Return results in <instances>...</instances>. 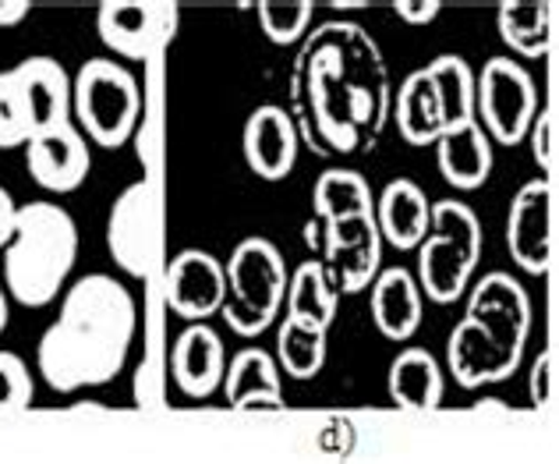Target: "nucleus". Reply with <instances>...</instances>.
<instances>
[{
	"mask_svg": "<svg viewBox=\"0 0 559 464\" xmlns=\"http://www.w3.org/2000/svg\"><path fill=\"white\" fill-rule=\"evenodd\" d=\"M33 372L14 352H0V415L25 412L33 404Z\"/></svg>",
	"mask_w": 559,
	"mask_h": 464,
	"instance_id": "7c9ffc66",
	"label": "nucleus"
},
{
	"mask_svg": "<svg viewBox=\"0 0 559 464\" xmlns=\"http://www.w3.org/2000/svg\"><path fill=\"white\" fill-rule=\"evenodd\" d=\"M443 11V0H396L393 14L407 25H429Z\"/></svg>",
	"mask_w": 559,
	"mask_h": 464,
	"instance_id": "72a5a7b5",
	"label": "nucleus"
},
{
	"mask_svg": "<svg viewBox=\"0 0 559 464\" xmlns=\"http://www.w3.org/2000/svg\"><path fill=\"white\" fill-rule=\"evenodd\" d=\"M326 333L330 330H316L305 326L298 319H284L276 333V366L290 380H316L326 366Z\"/></svg>",
	"mask_w": 559,
	"mask_h": 464,
	"instance_id": "393cba45",
	"label": "nucleus"
},
{
	"mask_svg": "<svg viewBox=\"0 0 559 464\" xmlns=\"http://www.w3.org/2000/svg\"><path fill=\"white\" fill-rule=\"evenodd\" d=\"M379 255H382V235L379 227H372L358 245L350 249H333L326 252V259L333 263L336 273V295H358L372 284V277L379 273Z\"/></svg>",
	"mask_w": 559,
	"mask_h": 464,
	"instance_id": "bb28decb",
	"label": "nucleus"
},
{
	"mask_svg": "<svg viewBox=\"0 0 559 464\" xmlns=\"http://www.w3.org/2000/svg\"><path fill=\"white\" fill-rule=\"evenodd\" d=\"M432 146L439 159V174H443V181L457 188V192H475V188L489 181L492 139L485 135V128L475 118L447 124Z\"/></svg>",
	"mask_w": 559,
	"mask_h": 464,
	"instance_id": "dca6fc26",
	"label": "nucleus"
},
{
	"mask_svg": "<svg viewBox=\"0 0 559 464\" xmlns=\"http://www.w3.org/2000/svg\"><path fill=\"white\" fill-rule=\"evenodd\" d=\"M79 259V227L57 202L19 206L14 235L4 245V287L25 309L57 301Z\"/></svg>",
	"mask_w": 559,
	"mask_h": 464,
	"instance_id": "f03ea898",
	"label": "nucleus"
},
{
	"mask_svg": "<svg viewBox=\"0 0 559 464\" xmlns=\"http://www.w3.org/2000/svg\"><path fill=\"white\" fill-rule=\"evenodd\" d=\"M496 25L507 47L527 61H538L552 47V4L542 0H503Z\"/></svg>",
	"mask_w": 559,
	"mask_h": 464,
	"instance_id": "4be33fe9",
	"label": "nucleus"
},
{
	"mask_svg": "<svg viewBox=\"0 0 559 464\" xmlns=\"http://www.w3.org/2000/svg\"><path fill=\"white\" fill-rule=\"evenodd\" d=\"M467 316L478 319L503 352L524 358L527 337H532V298L521 281H513L503 270L485 273L467 295Z\"/></svg>",
	"mask_w": 559,
	"mask_h": 464,
	"instance_id": "9d476101",
	"label": "nucleus"
},
{
	"mask_svg": "<svg viewBox=\"0 0 559 464\" xmlns=\"http://www.w3.org/2000/svg\"><path fill=\"white\" fill-rule=\"evenodd\" d=\"M393 121L407 146H432L439 132L447 128L443 104H439V93L432 79L425 75V68L411 71L401 82V93H396V104H393Z\"/></svg>",
	"mask_w": 559,
	"mask_h": 464,
	"instance_id": "412c9836",
	"label": "nucleus"
},
{
	"mask_svg": "<svg viewBox=\"0 0 559 464\" xmlns=\"http://www.w3.org/2000/svg\"><path fill=\"white\" fill-rule=\"evenodd\" d=\"M230 408L234 412H259V408L280 412V408H284V394H280V390H248V394L230 401Z\"/></svg>",
	"mask_w": 559,
	"mask_h": 464,
	"instance_id": "f704fd0d",
	"label": "nucleus"
},
{
	"mask_svg": "<svg viewBox=\"0 0 559 464\" xmlns=\"http://www.w3.org/2000/svg\"><path fill=\"white\" fill-rule=\"evenodd\" d=\"M386 390L401 412H436L443 404V366L425 347H404L390 361Z\"/></svg>",
	"mask_w": 559,
	"mask_h": 464,
	"instance_id": "aec40b11",
	"label": "nucleus"
},
{
	"mask_svg": "<svg viewBox=\"0 0 559 464\" xmlns=\"http://www.w3.org/2000/svg\"><path fill=\"white\" fill-rule=\"evenodd\" d=\"M507 249L524 273L542 277L552 266V178H535L518 188L507 216Z\"/></svg>",
	"mask_w": 559,
	"mask_h": 464,
	"instance_id": "1a4fd4ad",
	"label": "nucleus"
},
{
	"mask_svg": "<svg viewBox=\"0 0 559 464\" xmlns=\"http://www.w3.org/2000/svg\"><path fill=\"white\" fill-rule=\"evenodd\" d=\"M224 369H227V352L219 333L205 319L202 323H188L170 347V372L181 394L191 401L213 397L219 383H224Z\"/></svg>",
	"mask_w": 559,
	"mask_h": 464,
	"instance_id": "2eb2a0df",
	"label": "nucleus"
},
{
	"mask_svg": "<svg viewBox=\"0 0 559 464\" xmlns=\"http://www.w3.org/2000/svg\"><path fill=\"white\" fill-rule=\"evenodd\" d=\"M241 150L248 167L262 181H284L294 170V164H298V128H294L284 107L262 104L248 114Z\"/></svg>",
	"mask_w": 559,
	"mask_h": 464,
	"instance_id": "4468645a",
	"label": "nucleus"
},
{
	"mask_svg": "<svg viewBox=\"0 0 559 464\" xmlns=\"http://www.w3.org/2000/svg\"><path fill=\"white\" fill-rule=\"evenodd\" d=\"M135 330L139 309L128 287L107 273H90L68 287L61 316L39 337V376L57 394L107 386L124 369Z\"/></svg>",
	"mask_w": 559,
	"mask_h": 464,
	"instance_id": "f257e3e1",
	"label": "nucleus"
},
{
	"mask_svg": "<svg viewBox=\"0 0 559 464\" xmlns=\"http://www.w3.org/2000/svg\"><path fill=\"white\" fill-rule=\"evenodd\" d=\"M429 195L411 178H393L376 199V227L393 249H418L429 235Z\"/></svg>",
	"mask_w": 559,
	"mask_h": 464,
	"instance_id": "a211bd4d",
	"label": "nucleus"
},
{
	"mask_svg": "<svg viewBox=\"0 0 559 464\" xmlns=\"http://www.w3.org/2000/svg\"><path fill=\"white\" fill-rule=\"evenodd\" d=\"M8 330V292H4V284H0V333Z\"/></svg>",
	"mask_w": 559,
	"mask_h": 464,
	"instance_id": "4c0bfd02",
	"label": "nucleus"
},
{
	"mask_svg": "<svg viewBox=\"0 0 559 464\" xmlns=\"http://www.w3.org/2000/svg\"><path fill=\"white\" fill-rule=\"evenodd\" d=\"M336 287L330 281V270L308 259L298 270L287 277V316L298 319L305 326H316V330H330L333 316H336Z\"/></svg>",
	"mask_w": 559,
	"mask_h": 464,
	"instance_id": "5701e85b",
	"label": "nucleus"
},
{
	"mask_svg": "<svg viewBox=\"0 0 559 464\" xmlns=\"http://www.w3.org/2000/svg\"><path fill=\"white\" fill-rule=\"evenodd\" d=\"M330 8H336V11H358V8H369V4H365V0H347V4H344V0H333Z\"/></svg>",
	"mask_w": 559,
	"mask_h": 464,
	"instance_id": "58836bf2",
	"label": "nucleus"
},
{
	"mask_svg": "<svg viewBox=\"0 0 559 464\" xmlns=\"http://www.w3.org/2000/svg\"><path fill=\"white\" fill-rule=\"evenodd\" d=\"M25 167L33 174V181L43 185L47 192H75V188L90 178L93 156L90 142L82 139L75 124H57L50 132H39L25 142Z\"/></svg>",
	"mask_w": 559,
	"mask_h": 464,
	"instance_id": "f8f14e48",
	"label": "nucleus"
},
{
	"mask_svg": "<svg viewBox=\"0 0 559 464\" xmlns=\"http://www.w3.org/2000/svg\"><path fill=\"white\" fill-rule=\"evenodd\" d=\"M227 270V298L216 316H224V323L238 333V337H259L262 330H270L280 309H284L287 295V263L273 241L266 238H245L234 245Z\"/></svg>",
	"mask_w": 559,
	"mask_h": 464,
	"instance_id": "20e7f679",
	"label": "nucleus"
},
{
	"mask_svg": "<svg viewBox=\"0 0 559 464\" xmlns=\"http://www.w3.org/2000/svg\"><path fill=\"white\" fill-rule=\"evenodd\" d=\"M28 11H33V0H0V28L25 22Z\"/></svg>",
	"mask_w": 559,
	"mask_h": 464,
	"instance_id": "e433bc0d",
	"label": "nucleus"
},
{
	"mask_svg": "<svg viewBox=\"0 0 559 464\" xmlns=\"http://www.w3.org/2000/svg\"><path fill=\"white\" fill-rule=\"evenodd\" d=\"M14 75H19L28 110H33L36 135L71 121V79L53 57H25L14 68Z\"/></svg>",
	"mask_w": 559,
	"mask_h": 464,
	"instance_id": "6ab92c4d",
	"label": "nucleus"
},
{
	"mask_svg": "<svg viewBox=\"0 0 559 464\" xmlns=\"http://www.w3.org/2000/svg\"><path fill=\"white\" fill-rule=\"evenodd\" d=\"M538 114V90L527 68L513 57H489L475 75V121L499 146H518L527 139Z\"/></svg>",
	"mask_w": 559,
	"mask_h": 464,
	"instance_id": "0eeeda50",
	"label": "nucleus"
},
{
	"mask_svg": "<svg viewBox=\"0 0 559 464\" xmlns=\"http://www.w3.org/2000/svg\"><path fill=\"white\" fill-rule=\"evenodd\" d=\"M33 135H36L33 110H28L19 75H14V68L0 71V150H19Z\"/></svg>",
	"mask_w": 559,
	"mask_h": 464,
	"instance_id": "c85d7f7f",
	"label": "nucleus"
},
{
	"mask_svg": "<svg viewBox=\"0 0 559 464\" xmlns=\"http://www.w3.org/2000/svg\"><path fill=\"white\" fill-rule=\"evenodd\" d=\"M312 206L322 224L344 221V216H358V213H372V188L361 178L358 170L347 167H333L326 174H319V181L312 188Z\"/></svg>",
	"mask_w": 559,
	"mask_h": 464,
	"instance_id": "b1692460",
	"label": "nucleus"
},
{
	"mask_svg": "<svg viewBox=\"0 0 559 464\" xmlns=\"http://www.w3.org/2000/svg\"><path fill=\"white\" fill-rule=\"evenodd\" d=\"M164 292L174 316L202 323L219 312L227 298V270L205 249H185L164 266Z\"/></svg>",
	"mask_w": 559,
	"mask_h": 464,
	"instance_id": "9b49d317",
	"label": "nucleus"
},
{
	"mask_svg": "<svg viewBox=\"0 0 559 464\" xmlns=\"http://www.w3.org/2000/svg\"><path fill=\"white\" fill-rule=\"evenodd\" d=\"M103 47L124 61H156L178 36V4L170 0H103L96 11Z\"/></svg>",
	"mask_w": 559,
	"mask_h": 464,
	"instance_id": "6e6552de",
	"label": "nucleus"
},
{
	"mask_svg": "<svg viewBox=\"0 0 559 464\" xmlns=\"http://www.w3.org/2000/svg\"><path fill=\"white\" fill-rule=\"evenodd\" d=\"M425 75L432 79L439 104H443V121L457 124L475 118V71L457 53H439L425 64Z\"/></svg>",
	"mask_w": 559,
	"mask_h": 464,
	"instance_id": "a878e982",
	"label": "nucleus"
},
{
	"mask_svg": "<svg viewBox=\"0 0 559 464\" xmlns=\"http://www.w3.org/2000/svg\"><path fill=\"white\" fill-rule=\"evenodd\" d=\"M167 241V199L156 178L135 181L114 199L107 221V249L114 263L139 281H153L164 270Z\"/></svg>",
	"mask_w": 559,
	"mask_h": 464,
	"instance_id": "423d86ee",
	"label": "nucleus"
},
{
	"mask_svg": "<svg viewBox=\"0 0 559 464\" xmlns=\"http://www.w3.org/2000/svg\"><path fill=\"white\" fill-rule=\"evenodd\" d=\"M421 287L415 281V273H407L404 266H390L376 273L372 281V323L386 341H411L421 326Z\"/></svg>",
	"mask_w": 559,
	"mask_h": 464,
	"instance_id": "f3484780",
	"label": "nucleus"
},
{
	"mask_svg": "<svg viewBox=\"0 0 559 464\" xmlns=\"http://www.w3.org/2000/svg\"><path fill=\"white\" fill-rule=\"evenodd\" d=\"M527 135H532V146H535V164L546 170V178H552V170H556V110L546 107L542 114H535Z\"/></svg>",
	"mask_w": 559,
	"mask_h": 464,
	"instance_id": "2f4dec72",
	"label": "nucleus"
},
{
	"mask_svg": "<svg viewBox=\"0 0 559 464\" xmlns=\"http://www.w3.org/2000/svg\"><path fill=\"white\" fill-rule=\"evenodd\" d=\"M14 221H19V206H14V199L4 185H0V249L11 241L14 235Z\"/></svg>",
	"mask_w": 559,
	"mask_h": 464,
	"instance_id": "c9c22d12",
	"label": "nucleus"
},
{
	"mask_svg": "<svg viewBox=\"0 0 559 464\" xmlns=\"http://www.w3.org/2000/svg\"><path fill=\"white\" fill-rule=\"evenodd\" d=\"M481 259V224L471 206L457 199H439L429 206V235L418 245L421 298L450 306L467 295L471 273Z\"/></svg>",
	"mask_w": 559,
	"mask_h": 464,
	"instance_id": "7ed1b4c3",
	"label": "nucleus"
},
{
	"mask_svg": "<svg viewBox=\"0 0 559 464\" xmlns=\"http://www.w3.org/2000/svg\"><path fill=\"white\" fill-rule=\"evenodd\" d=\"M71 110L99 150H121L142 121V90L124 64L93 57L71 79Z\"/></svg>",
	"mask_w": 559,
	"mask_h": 464,
	"instance_id": "39448f33",
	"label": "nucleus"
},
{
	"mask_svg": "<svg viewBox=\"0 0 559 464\" xmlns=\"http://www.w3.org/2000/svg\"><path fill=\"white\" fill-rule=\"evenodd\" d=\"M552 369H556V352H542L535 369H532V404L535 408H546L552 401Z\"/></svg>",
	"mask_w": 559,
	"mask_h": 464,
	"instance_id": "473e14b6",
	"label": "nucleus"
},
{
	"mask_svg": "<svg viewBox=\"0 0 559 464\" xmlns=\"http://www.w3.org/2000/svg\"><path fill=\"white\" fill-rule=\"evenodd\" d=\"M259 28L266 33L276 47H290L305 36L308 22H312L316 4L312 0H259Z\"/></svg>",
	"mask_w": 559,
	"mask_h": 464,
	"instance_id": "c756f323",
	"label": "nucleus"
},
{
	"mask_svg": "<svg viewBox=\"0 0 559 464\" xmlns=\"http://www.w3.org/2000/svg\"><path fill=\"white\" fill-rule=\"evenodd\" d=\"M224 397L234 401L248 394V390H280L284 394V372H280L276 358L270 352H262V347H245L230 358V366L224 369Z\"/></svg>",
	"mask_w": 559,
	"mask_h": 464,
	"instance_id": "cd10ccee",
	"label": "nucleus"
},
{
	"mask_svg": "<svg viewBox=\"0 0 559 464\" xmlns=\"http://www.w3.org/2000/svg\"><path fill=\"white\" fill-rule=\"evenodd\" d=\"M518 366H521V358L503 352L478 319L464 316L461 323L453 326L450 341H447V369L464 390L503 383L507 376L518 372Z\"/></svg>",
	"mask_w": 559,
	"mask_h": 464,
	"instance_id": "ddd939ff",
	"label": "nucleus"
}]
</instances>
